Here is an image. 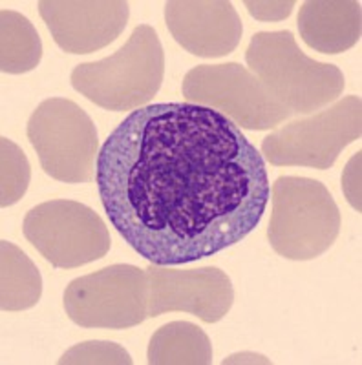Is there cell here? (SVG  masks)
Returning <instances> with one entry per match:
<instances>
[{"instance_id":"cell-1","label":"cell","mask_w":362,"mask_h":365,"mask_svg":"<svg viewBox=\"0 0 362 365\" xmlns=\"http://www.w3.org/2000/svg\"><path fill=\"white\" fill-rule=\"evenodd\" d=\"M96 182L117 234L149 263L240 243L269 203L266 159L233 120L191 103L134 110L101 146Z\"/></svg>"},{"instance_id":"cell-2","label":"cell","mask_w":362,"mask_h":365,"mask_svg":"<svg viewBox=\"0 0 362 365\" xmlns=\"http://www.w3.org/2000/svg\"><path fill=\"white\" fill-rule=\"evenodd\" d=\"M246 63L293 115H313L335 103L346 86L341 68L308 57L289 29L254 34Z\"/></svg>"},{"instance_id":"cell-3","label":"cell","mask_w":362,"mask_h":365,"mask_svg":"<svg viewBox=\"0 0 362 365\" xmlns=\"http://www.w3.org/2000/svg\"><path fill=\"white\" fill-rule=\"evenodd\" d=\"M165 77V51L152 26L139 24L126 44L106 58L83 63L71 70L77 93L110 112L149 106Z\"/></svg>"},{"instance_id":"cell-4","label":"cell","mask_w":362,"mask_h":365,"mask_svg":"<svg viewBox=\"0 0 362 365\" xmlns=\"http://www.w3.org/2000/svg\"><path fill=\"white\" fill-rule=\"evenodd\" d=\"M269 245L278 256L309 262L328 252L341 234V210L324 182L280 175L271 187Z\"/></svg>"},{"instance_id":"cell-5","label":"cell","mask_w":362,"mask_h":365,"mask_svg":"<svg viewBox=\"0 0 362 365\" xmlns=\"http://www.w3.org/2000/svg\"><path fill=\"white\" fill-rule=\"evenodd\" d=\"M26 133L51 179L79 185L94 178L99 137L94 120L77 103L64 97L42 101L29 117Z\"/></svg>"},{"instance_id":"cell-6","label":"cell","mask_w":362,"mask_h":365,"mask_svg":"<svg viewBox=\"0 0 362 365\" xmlns=\"http://www.w3.org/2000/svg\"><path fill=\"white\" fill-rule=\"evenodd\" d=\"M181 91L187 103L216 110L240 130L263 132L293 115L249 68L238 63L192 68Z\"/></svg>"},{"instance_id":"cell-7","label":"cell","mask_w":362,"mask_h":365,"mask_svg":"<svg viewBox=\"0 0 362 365\" xmlns=\"http://www.w3.org/2000/svg\"><path fill=\"white\" fill-rule=\"evenodd\" d=\"M362 135V103L344 97L328 110L291 120L262 141V154L275 166H306L328 170L338 154Z\"/></svg>"},{"instance_id":"cell-8","label":"cell","mask_w":362,"mask_h":365,"mask_svg":"<svg viewBox=\"0 0 362 365\" xmlns=\"http://www.w3.org/2000/svg\"><path fill=\"white\" fill-rule=\"evenodd\" d=\"M64 311L84 329H130L149 318V274L136 265H110L75 278L64 291Z\"/></svg>"},{"instance_id":"cell-9","label":"cell","mask_w":362,"mask_h":365,"mask_svg":"<svg viewBox=\"0 0 362 365\" xmlns=\"http://www.w3.org/2000/svg\"><path fill=\"white\" fill-rule=\"evenodd\" d=\"M22 232L55 269H77L103 259L112 247L103 217L71 200H51L31 208Z\"/></svg>"},{"instance_id":"cell-10","label":"cell","mask_w":362,"mask_h":365,"mask_svg":"<svg viewBox=\"0 0 362 365\" xmlns=\"http://www.w3.org/2000/svg\"><path fill=\"white\" fill-rule=\"evenodd\" d=\"M149 318L165 312H188L205 324H216L229 314L234 289L218 267L174 269L149 263Z\"/></svg>"},{"instance_id":"cell-11","label":"cell","mask_w":362,"mask_h":365,"mask_svg":"<svg viewBox=\"0 0 362 365\" xmlns=\"http://www.w3.org/2000/svg\"><path fill=\"white\" fill-rule=\"evenodd\" d=\"M39 15L61 50L86 55L125 31L130 6L123 0H41Z\"/></svg>"},{"instance_id":"cell-12","label":"cell","mask_w":362,"mask_h":365,"mask_svg":"<svg viewBox=\"0 0 362 365\" xmlns=\"http://www.w3.org/2000/svg\"><path fill=\"white\" fill-rule=\"evenodd\" d=\"M165 22L185 51L203 58L233 53L243 35L240 15L227 0H171Z\"/></svg>"},{"instance_id":"cell-13","label":"cell","mask_w":362,"mask_h":365,"mask_svg":"<svg viewBox=\"0 0 362 365\" xmlns=\"http://www.w3.org/2000/svg\"><path fill=\"white\" fill-rule=\"evenodd\" d=\"M300 37L311 50L338 55L361 41L358 0H308L298 11Z\"/></svg>"},{"instance_id":"cell-14","label":"cell","mask_w":362,"mask_h":365,"mask_svg":"<svg viewBox=\"0 0 362 365\" xmlns=\"http://www.w3.org/2000/svg\"><path fill=\"white\" fill-rule=\"evenodd\" d=\"M150 365H208L213 345L205 331L191 322H171L152 334L146 351Z\"/></svg>"},{"instance_id":"cell-15","label":"cell","mask_w":362,"mask_h":365,"mask_svg":"<svg viewBox=\"0 0 362 365\" xmlns=\"http://www.w3.org/2000/svg\"><path fill=\"white\" fill-rule=\"evenodd\" d=\"M0 309L17 312L35 307L42 294L39 269L11 241H0Z\"/></svg>"},{"instance_id":"cell-16","label":"cell","mask_w":362,"mask_h":365,"mask_svg":"<svg viewBox=\"0 0 362 365\" xmlns=\"http://www.w3.org/2000/svg\"><path fill=\"white\" fill-rule=\"evenodd\" d=\"M42 57V41L35 26L17 11L0 13V70L21 75L35 70Z\"/></svg>"},{"instance_id":"cell-17","label":"cell","mask_w":362,"mask_h":365,"mask_svg":"<svg viewBox=\"0 0 362 365\" xmlns=\"http://www.w3.org/2000/svg\"><path fill=\"white\" fill-rule=\"evenodd\" d=\"M0 159H2V192L0 207H11L24 197L31 181V168L22 148L8 139L0 137Z\"/></svg>"},{"instance_id":"cell-18","label":"cell","mask_w":362,"mask_h":365,"mask_svg":"<svg viewBox=\"0 0 362 365\" xmlns=\"http://www.w3.org/2000/svg\"><path fill=\"white\" fill-rule=\"evenodd\" d=\"M61 365H132V358L125 349L114 341H84L70 347L59 360Z\"/></svg>"},{"instance_id":"cell-19","label":"cell","mask_w":362,"mask_h":365,"mask_svg":"<svg viewBox=\"0 0 362 365\" xmlns=\"http://www.w3.org/2000/svg\"><path fill=\"white\" fill-rule=\"evenodd\" d=\"M246 8L253 19L260 22H278L291 15L295 2L293 0H278V2H260V0H246Z\"/></svg>"},{"instance_id":"cell-20","label":"cell","mask_w":362,"mask_h":365,"mask_svg":"<svg viewBox=\"0 0 362 365\" xmlns=\"http://www.w3.org/2000/svg\"><path fill=\"white\" fill-rule=\"evenodd\" d=\"M361 159L362 150H358L357 154L348 161L342 174V190H344L346 200L357 212L362 210L361 205Z\"/></svg>"}]
</instances>
